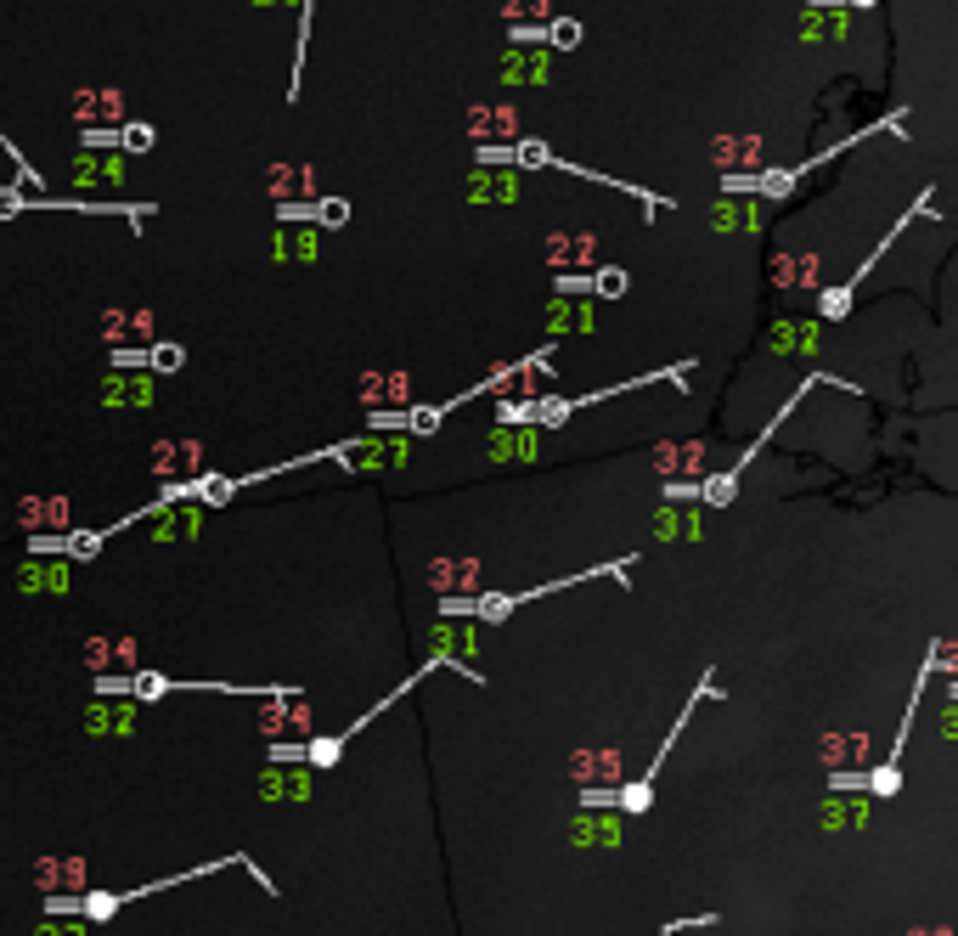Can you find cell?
<instances>
[{
	"mask_svg": "<svg viewBox=\"0 0 958 936\" xmlns=\"http://www.w3.org/2000/svg\"><path fill=\"white\" fill-rule=\"evenodd\" d=\"M868 136H908V108H891L886 119H875V125H857L851 136H840L834 147H823L818 158H807V164H796V169H772V176H728V193H767V198H783V193H796V181H807L818 164H829V158H840V152H851L857 141H868Z\"/></svg>",
	"mask_w": 958,
	"mask_h": 936,
	"instance_id": "obj_1",
	"label": "cell"
},
{
	"mask_svg": "<svg viewBox=\"0 0 958 936\" xmlns=\"http://www.w3.org/2000/svg\"><path fill=\"white\" fill-rule=\"evenodd\" d=\"M930 204H936V193L925 187V193H919V198L908 204V215H897V226H891V231H886V237L875 243V254H868V260H862V266H857V272H851V277H846L840 288H823V294H818V311H823L829 322H840V316L851 311V299H857V288L868 283V272H875V266L886 260V254H891V243H897V237H902V231H908V226H913V220H919V215H925Z\"/></svg>",
	"mask_w": 958,
	"mask_h": 936,
	"instance_id": "obj_2",
	"label": "cell"
},
{
	"mask_svg": "<svg viewBox=\"0 0 958 936\" xmlns=\"http://www.w3.org/2000/svg\"><path fill=\"white\" fill-rule=\"evenodd\" d=\"M857 7H875V0H857Z\"/></svg>",
	"mask_w": 958,
	"mask_h": 936,
	"instance_id": "obj_3",
	"label": "cell"
},
{
	"mask_svg": "<svg viewBox=\"0 0 958 936\" xmlns=\"http://www.w3.org/2000/svg\"><path fill=\"white\" fill-rule=\"evenodd\" d=\"M952 700H958V683H952Z\"/></svg>",
	"mask_w": 958,
	"mask_h": 936,
	"instance_id": "obj_4",
	"label": "cell"
}]
</instances>
